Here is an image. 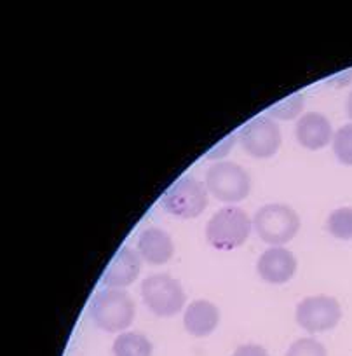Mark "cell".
<instances>
[{"instance_id": "1", "label": "cell", "mask_w": 352, "mask_h": 356, "mask_svg": "<svg viewBox=\"0 0 352 356\" xmlns=\"http://www.w3.org/2000/svg\"><path fill=\"white\" fill-rule=\"evenodd\" d=\"M93 323L105 332H122L133 323L135 302L124 290L103 289L94 293L90 304Z\"/></svg>"}, {"instance_id": "2", "label": "cell", "mask_w": 352, "mask_h": 356, "mask_svg": "<svg viewBox=\"0 0 352 356\" xmlns=\"http://www.w3.org/2000/svg\"><path fill=\"white\" fill-rule=\"evenodd\" d=\"M251 227V220L242 208L225 207L218 210L208 222L206 239L213 248L231 252L244 245Z\"/></svg>"}, {"instance_id": "3", "label": "cell", "mask_w": 352, "mask_h": 356, "mask_svg": "<svg viewBox=\"0 0 352 356\" xmlns=\"http://www.w3.org/2000/svg\"><path fill=\"white\" fill-rule=\"evenodd\" d=\"M253 227L263 243L283 246L299 232L300 217L288 204L271 203L258 208L253 218Z\"/></svg>"}, {"instance_id": "4", "label": "cell", "mask_w": 352, "mask_h": 356, "mask_svg": "<svg viewBox=\"0 0 352 356\" xmlns=\"http://www.w3.org/2000/svg\"><path fill=\"white\" fill-rule=\"evenodd\" d=\"M206 189L224 203H239L251 191V178L248 171L232 161H220L208 170Z\"/></svg>"}, {"instance_id": "5", "label": "cell", "mask_w": 352, "mask_h": 356, "mask_svg": "<svg viewBox=\"0 0 352 356\" xmlns=\"http://www.w3.org/2000/svg\"><path fill=\"white\" fill-rule=\"evenodd\" d=\"M142 297L150 311L157 316L169 318L178 314L185 304V292L178 280L169 275H152L143 280Z\"/></svg>"}, {"instance_id": "6", "label": "cell", "mask_w": 352, "mask_h": 356, "mask_svg": "<svg viewBox=\"0 0 352 356\" xmlns=\"http://www.w3.org/2000/svg\"><path fill=\"white\" fill-rule=\"evenodd\" d=\"M162 204L174 217L196 218L206 208L208 189L197 178L185 175L176 180L164 194Z\"/></svg>"}, {"instance_id": "7", "label": "cell", "mask_w": 352, "mask_h": 356, "mask_svg": "<svg viewBox=\"0 0 352 356\" xmlns=\"http://www.w3.org/2000/svg\"><path fill=\"white\" fill-rule=\"evenodd\" d=\"M237 138L249 156L256 159H267L281 147V129L272 118L258 115L242 126Z\"/></svg>"}, {"instance_id": "8", "label": "cell", "mask_w": 352, "mask_h": 356, "mask_svg": "<svg viewBox=\"0 0 352 356\" xmlns=\"http://www.w3.org/2000/svg\"><path fill=\"white\" fill-rule=\"evenodd\" d=\"M296 323L310 334L328 332L338 325L342 318V307L335 297L312 296L300 300L296 306Z\"/></svg>"}, {"instance_id": "9", "label": "cell", "mask_w": 352, "mask_h": 356, "mask_svg": "<svg viewBox=\"0 0 352 356\" xmlns=\"http://www.w3.org/2000/svg\"><path fill=\"white\" fill-rule=\"evenodd\" d=\"M256 271L263 282L283 285L295 276L296 259L285 246H272L260 255Z\"/></svg>"}, {"instance_id": "10", "label": "cell", "mask_w": 352, "mask_h": 356, "mask_svg": "<svg viewBox=\"0 0 352 356\" xmlns=\"http://www.w3.org/2000/svg\"><path fill=\"white\" fill-rule=\"evenodd\" d=\"M140 267H142V262H140L138 252H135L129 246H122L105 269L101 285L105 289H126L138 278Z\"/></svg>"}, {"instance_id": "11", "label": "cell", "mask_w": 352, "mask_h": 356, "mask_svg": "<svg viewBox=\"0 0 352 356\" xmlns=\"http://www.w3.org/2000/svg\"><path fill=\"white\" fill-rule=\"evenodd\" d=\"M296 138L305 149L319 150L331 143L333 128L326 115L319 112H307L296 122Z\"/></svg>"}, {"instance_id": "12", "label": "cell", "mask_w": 352, "mask_h": 356, "mask_svg": "<svg viewBox=\"0 0 352 356\" xmlns=\"http://www.w3.org/2000/svg\"><path fill=\"white\" fill-rule=\"evenodd\" d=\"M138 253L149 264L162 266V264L169 262L174 253L173 239L162 229H143L138 236Z\"/></svg>"}, {"instance_id": "13", "label": "cell", "mask_w": 352, "mask_h": 356, "mask_svg": "<svg viewBox=\"0 0 352 356\" xmlns=\"http://www.w3.org/2000/svg\"><path fill=\"white\" fill-rule=\"evenodd\" d=\"M218 321H220L218 307L210 300H194L183 314L185 330L194 337L210 335L218 327Z\"/></svg>"}, {"instance_id": "14", "label": "cell", "mask_w": 352, "mask_h": 356, "mask_svg": "<svg viewBox=\"0 0 352 356\" xmlns=\"http://www.w3.org/2000/svg\"><path fill=\"white\" fill-rule=\"evenodd\" d=\"M114 356H152V344L138 332H124L112 346Z\"/></svg>"}, {"instance_id": "15", "label": "cell", "mask_w": 352, "mask_h": 356, "mask_svg": "<svg viewBox=\"0 0 352 356\" xmlns=\"http://www.w3.org/2000/svg\"><path fill=\"white\" fill-rule=\"evenodd\" d=\"M326 229L333 238L349 241L352 239V207L337 208L326 220Z\"/></svg>"}, {"instance_id": "16", "label": "cell", "mask_w": 352, "mask_h": 356, "mask_svg": "<svg viewBox=\"0 0 352 356\" xmlns=\"http://www.w3.org/2000/svg\"><path fill=\"white\" fill-rule=\"evenodd\" d=\"M333 154L342 164L352 166V122L344 124L335 131Z\"/></svg>"}, {"instance_id": "17", "label": "cell", "mask_w": 352, "mask_h": 356, "mask_svg": "<svg viewBox=\"0 0 352 356\" xmlns=\"http://www.w3.org/2000/svg\"><path fill=\"white\" fill-rule=\"evenodd\" d=\"M303 111V95L295 93L292 97H286L285 100L278 102L276 105H272L269 108V114L276 119H283V121H290V119H295L296 115L302 114Z\"/></svg>"}, {"instance_id": "18", "label": "cell", "mask_w": 352, "mask_h": 356, "mask_svg": "<svg viewBox=\"0 0 352 356\" xmlns=\"http://www.w3.org/2000/svg\"><path fill=\"white\" fill-rule=\"evenodd\" d=\"M286 356H328V353L316 339H299L290 346Z\"/></svg>"}, {"instance_id": "19", "label": "cell", "mask_w": 352, "mask_h": 356, "mask_svg": "<svg viewBox=\"0 0 352 356\" xmlns=\"http://www.w3.org/2000/svg\"><path fill=\"white\" fill-rule=\"evenodd\" d=\"M232 356H269L267 349L258 344H242L235 348Z\"/></svg>"}, {"instance_id": "20", "label": "cell", "mask_w": 352, "mask_h": 356, "mask_svg": "<svg viewBox=\"0 0 352 356\" xmlns=\"http://www.w3.org/2000/svg\"><path fill=\"white\" fill-rule=\"evenodd\" d=\"M345 111H347L349 119H352V91H351V93H349V97H347V104H345Z\"/></svg>"}]
</instances>
